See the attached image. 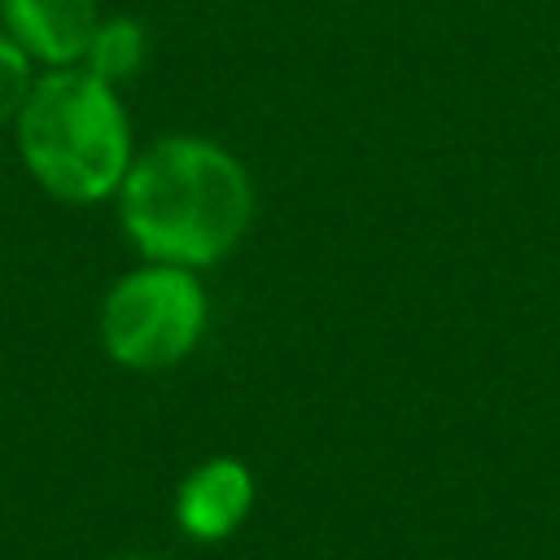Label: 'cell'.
<instances>
[{
	"label": "cell",
	"mask_w": 560,
	"mask_h": 560,
	"mask_svg": "<svg viewBox=\"0 0 560 560\" xmlns=\"http://www.w3.org/2000/svg\"><path fill=\"white\" fill-rule=\"evenodd\" d=\"M206 328V293L188 267L149 262L122 276L101 306V341L114 363L158 372L179 363Z\"/></svg>",
	"instance_id": "3"
},
{
	"label": "cell",
	"mask_w": 560,
	"mask_h": 560,
	"mask_svg": "<svg viewBox=\"0 0 560 560\" xmlns=\"http://www.w3.org/2000/svg\"><path fill=\"white\" fill-rule=\"evenodd\" d=\"M13 122L26 171L57 201L88 206L118 192L131 166V127L114 83L61 66L31 83Z\"/></svg>",
	"instance_id": "2"
},
{
	"label": "cell",
	"mask_w": 560,
	"mask_h": 560,
	"mask_svg": "<svg viewBox=\"0 0 560 560\" xmlns=\"http://www.w3.org/2000/svg\"><path fill=\"white\" fill-rule=\"evenodd\" d=\"M26 92H31V57L18 48L9 31H0V122L18 118Z\"/></svg>",
	"instance_id": "7"
},
{
	"label": "cell",
	"mask_w": 560,
	"mask_h": 560,
	"mask_svg": "<svg viewBox=\"0 0 560 560\" xmlns=\"http://www.w3.org/2000/svg\"><path fill=\"white\" fill-rule=\"evenodd\" d=\"M0 18L18 48L52 70L79 66L101 26L96 0H0Z\"/></svg>",
	"instance_id": "4"
},
{
	"label": "cell",
	"mask_w": 560,
	"mask_h": 560,
	"mask_svg": "<svg viewBox=\"0 0 560 560\" xmlns=\"http://www.w3.org/2000/svg\"><path fill=\"white\" fill-rule=\"evenodd\" d=\"M249 503H254V477L241 459H206L197 464L179 490H175V521L188 538L197 542H219L228 538L245 516H249Z\"/></svg>",
	"instance_id": "5"
},
{
	"label": "cell",
	"mask_w": 560,
	"mask_h": 560,
	"mask_svg": "<svg viewBox=\"0 0 560 560\" xmlns=\"http://www.w3.org/2000/svg\"><path fill=\"white\" fill-rule=\"evenodd\" d=\"M144 52H149V35L136 18H109V22L101 18V26H96L79 66L92 70L105 83H122L144 66Z\"/></svg>",
	"instance_id": "6"
},
{
	"label": "cell",
	"mask_w": 560,
	"mask_h": 560,
	"mask_svg": "<svg viewBox=\"0 0 560 560\" xmlns=\"http://www.w3.org/2000/svg\"><path fill=\"white\" fill-rule=\"evenodd\" d=\"M131 245L153 262L206 267L236 249L254 219L249 171L214 140L171 136L131 158L118 184Z\"/></svg>",
	"instance_id": "1"
}]
</instances>
